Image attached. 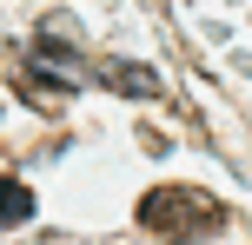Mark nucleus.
Returning <instances> with one entry per match:
<instances>
[{
    "label": "nucleus",
    "instance_id": "nucleus-1",
    "mask_svg": "<svg viewBox=\"0 0 252 245\" xmlns=\"http://www.w3.org/2000/svg\"><path fill=\"white\" fill-rule=\"evenodd\" d=\"M139 225L166 245H199L226 225V206L213 192H199V186H153L139 199Z\"/></svg>",
    "mask_w": 252,
    "mask_h": 245
},
{
    "label": "nucleus",
    "instance_id": "nucleus-2",
    "mask_svg": "<svg viewBox=\"0 0 252 245\" xmlns=\"http://www.w3.org/2000/svg\"><path fill=\"white\" fill-rule=\"evenodd\" d=\"M33 73H53L60 86H87V80H93V66L80 60V47H73L66 13H53V20L40 27V40H33Z\"/></svg>",
    "mask_w": 252,
    "mask_h": 245
},
{
    "label": "nucleus",
    "instance_id": "nucleus-3",
    "mask_svg": "<svg viewBox=\"0 0 252 245\" xmlns=\"http://www.w3.org/2000/svg\"><path fill=\"white\" fill-rule=\"evenodd\" d=\"M93 80L113 86V93H126V100H153V93H159V73L139 66V60H106V66H93Z\"/></svg>",
    "mask_w": 252,
    "mask_h": 245
},
{
    "label": "nucleus",
    "instance_id": "nucleus-4",
    "mask_svg": "<svg viewBox=\"0 0 252 245\" xmlns=\"http://www.w3.org/2000/svg\"><path fill=\"white\" fill-rule=\"evenodd\" d=\"M33 219V192L20 179H0V225H27Z\"/></svg>",
    "mask_w": 252,
    "mask_h": 245
}]
</instances>
